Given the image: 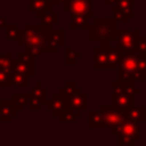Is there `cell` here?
<instances>
[{"label": "cell", "instance_id": "cell-14", "mask_svg": "<svg viewBox=\"0 0 146 146\" xmlns=\"http://www.w3.org/2000/svg\"><path fill=\"white\" fill-rule=\"evenodd\" d=\"M18 109L15 108L13 100H8V99H4V100L0 101V121L3 123H9L12 122L15 117L18 115Z\"/></svg>", "mask_w": 146, "mask_h": 146}, {"label": "cell", "instance_id": "cell-23", "mask_svg": "<svg viewBox=\"0 0 146 146\" xmlns=\"http://www.w3.org/2000/svg\"><path fill=\"white\" fill-rule=\"evenodd\" d=\"M77 88H78L77 87V83H76L74 81H67V82H64V85L59 88V92L58 94L63 99L69 100V99L74 95V92L77 91Z\"/></svg>", "mask_w": 146, "mask_h": 146}, {"label": "cell", "instance_id": "cell-31", "mask_svg": "<svg viewBox=\"0 0 146 146\" xmlns=\"http://www.w3.org/2000/svg\"><path fill=\"white\" fill-rule=\"evenodd\" d=\"M139 67H140V72L146 77V54H140Z\"/></svg>", "mask_w": 146, "mask_h": 146}, {"label": "cell", "instance_id": "cell-17", "mask_svg": "<svg viewBox=\"0 0 146 146\" xmlns=\"http://www.w3.org/2000/svg\"><path fill=\"white\" fill-rule=\"evenodd\" d=\"M87 127L90 129L92 128H105L103 122V113L100 109L87 111Z\"/></svg>", "mask_w": 146, "mask_h": 146}, {"label": "cell", "instance_id": "cell-25", "mask_svg": "<svg viewBox=\"0 0 146 146\" xmlns=\"http://www.w3.org/2000/svg\"><path fill=\"white\" fill-rule=\"evenodd\" d=\"M12 100H13V103H14L15 108L18 109V111H23V109L26 108V105H28L30 94H14Z\"/></svg>", "mask_w": 146, "mask_h": 146}, {"label": "cell", "instance_id": "cell-29", "mask_svg": "<svg viewBox=\"0 0 146 146\" xmlns=\"http://www.w3.org/2000/svg\"><path fill=\"white\" fill-rule=\"evenodd\" d=\"M111 9V13H113V18L117 21V22H122V23H128L129 18H127L126 15L123 14V13L121 12V10L118 9V8L115 7V5H111L110 7Z\"/></svg>", "mask_w": 146, "mask_h": 146}, {"label": "cell", "instance_id": "cell-19", "mask_svg": "<svg viewBox=\"0 0 146 146\" xmlns=\"http://www.w3.org/2000/svg\"><path fill=\"white\" fill-rule=\"evenodd\" d=\"M53 1L51 0H30V12H33L36 14L45 12V10L53 8Z\"/></svg>", "mask_w": 146, "mask_h": 146}, {"label": "cell", "instance_id": "cell-32", "mask_svg": "<svg viewBox=\"0 0 146 146\" xmlns=\"http://www.w3.org/2000/svg\"><path fill=\"white\" fill-rule=\"evenodd\" d=\"M7 27V18H0V30Z\"/></svg>", "mask_w": 146, "mask_h": 146}, {"label": "cell", "instance_id": "cell-8", "mask_svg": "<svg viewBox=\"0 0 146 146\" xmlns=\"http://www.w3.org/2000/svg\"><path fill=\"white\" fill-rule=\"evenodd\" d=\"M99 109L103 113V122L105 128H114L124 121V111L113 105H100Z\"/></svg>", "mask_w": 146, "mask_h": 146}, {"label": "cell", "instance_id": "cell-10", "mask_svg": "<svg viewBox=\"0 0 146 146\" xmlns=\"http://www.w3.org/2000/svg\"><path fill=\"white\" fill-rule=\"evenodd\" d=\"M64 12L73 14H83L86 17H94L92 1L91 0H67L64 3Z\"/></svg>", "mask_w": 146, "mask_h": 146}, {"label": "cell", "instance_id": "cell-9", "mask_svg": "<svg viewBox=\"0 0 146 146\" xmlns=\"http://www.w3.org/2000/svg\"><path fill=\"white\" fill-rule=\"evenodd\" d=\"M46 100H48V88L44 87L40 81H37L31 90L28 109L31 111H40L42 109V105H45Z\"/></svg>", "mask_w": 146, "mask_h": 146}, {"label": "cell", "instance_id": "cell-1", "mask_svg": "<svg viewBox=\"0 0 146 146\" xmlns=\"http://www.w3.org/2000/svg\"><path fill=\"white\" fill-rule=\"evenodd\" d=\"M51 26H46L42 23H37V25L27 23L23 26L19 36L15 40L17 45L35 58H37L42 53H45L46 36Z\"/></svg>", "mask_w": 146, "mask_h": 146}, {"label": "cell", "instance_id": "cell-34", "mask_svg": "<svg viewBox=\"0 0 146 146\" xmlns=\"http://www.w3.org/2000/svg\"><path fill=\"white\" fill-rule=\"evenodd\" d=\"M51 1H53V5H59V4H62V3H66L67 0H51Z\"/></svg>", "mask_w": 146, "mask_h": 146}, {"label": "cell", "instance_id": "cell-7", "mask_svg": "<svg viewBox=\"0 0 146 146\" xmlns=\"http://www.w3.org/2000/svg\"><path fill=\"white\" fill-rule=\"evenodd\" d=\"M13 71H17L21 73H25L27 76H35L36 69H35V56L31 55L30 53L23 50V53L17 54L15 58H13L12 63Z\"/></svg>", "mask_w": 146, "mask_h": 146}, {"label": "cell", "instance_id": "cell-2", "mask_svg": "<svg viewBox=\"0 0 146 146\" xmlns=\"http://www.w3.org/2000/svg\"><path fill=\"white\" fill-rule=\"evenodd\" d=\"M111 96H110V105L121 109L122 111H127L133 106L135 95L141 92V88L136 87L135 82H127V81L117 80L111 82Z\"/></svg>", "mask_w": 146, "mask_h": 146}, {"label": "cell", "instance_id": "cell-20", "mask_svg": "<svg viewBox=\"0 0 146 146\" xmlns=\"http://www.w3.org/2000/svg\"><path fill=\"white\" fill-rule=\"evenodd\" d=\"M90 17H86L83 14H73L71 13V26L69 27L72 30H77V28H86L90 26Z\"/></svg>", "mask_w": 146, "mask_h": 146}, {"label": "cell", "instance_id": "cell-5", "mask_svg": "<svg viewBox=\"0 0 146 146\" xmlns=\"http://www.w3.org/2000/svg\"><path fill=\"white\" fill-rule=\"evenodd\" d=\"M110 133L117 136V144L119 146H131L140 140V123L124 118L119 126L110 128Z\"/></svg>", "mask_w": 146, "mask_h": 146}, {"label": "cell", "instance_id": "cell-15", "mask_svg": "<svg viewBox=\"0 0 146 146\" xmlns=\"http://www.w3.org/2000/svg\"><path fill=\"white\" fill-rule=\"evenodd\" d=\"M46 110L53 113L54 117L58 118V115L64 110L66 108H68V103H67L66 99H63L59 94H55L51 99H48L45 103Z\"/></svg>", "mask_w": 146, "mask_h": 146}, {"label": "cell", "instance_id": "cell-26", "mask_svg": "<svg viewBox=\"0 0 146 146\" xmlns=\"http://www.w3.org/2000/svg\"><path fill=\"white\" fill-rule=\"evenodd\" d=\"M64 53H66V56H64V63H66L67 66H73V64H76V62L82 56L80 51H77L76 49H73V48H68V46L64 48Z\"/></svg>", "mask_w": 146, "mask_h": 146}, {"label": "cell", "instance_id": "cell-28", "mask_svg": "<svg viewBox=\"0 0 146 146\" xmlns=\"http://www.w3.org/2000/svg\"><path fill=\"white\" fill-rule=\"evenodd\" d=\"M21 33V30L15 23L12 25H7V32H5V38L7 40H17L18 36Z\"/></svg>", "mask_w": 146, "mask_h": 146}, {"label": "cell", "instance_id": "cell-22", "mask_svg": "<svg viewBox=\"0 0 146 146\" xmlns=\"http://www.w3.org/2000/svg\"><path fill=\"white\" fill-rule=\"evenodd\" d=\"M12 85L13 86H18V87H23L27 88L30 87V76L21 73L17 71L12 72Z\"/></svg>", "mask_w": 146, "mask_h": 146}, {"label": "cell", "instance_id": "cell-6", "mask_svg": "<svg viewBox=\"0 0 146 146\" xmlns=\"http://www.w3.org/2000/svg\"><path fill=\"white\" fill-rule=\"evenodd\" d=\"M140 36H141V31L140 30L128 31V30H118L117 28L113 32L111 37L109 38V41L111 42V45L117 46L122 53L133 51Z\"/></svg>", "mask_w": 146, "mask_h": 146}, {"label": "cell", "instance_id": "cell-12", "mask_svg": "<svg viewBox=\"0 0 146 146\" xmlns=\"http://www.w3.org/2000/svg\"><path fill=\"white\" fill-rule=\"evenodd\" d=\"M67 103H68L69 108L73 109L78 117H81L83 111L87 110V95L83 94L80 87L77 88L74 95H73L69 100H67Z\"/></svg>", "mask_w": 146, "mask_h": 146}, {"label": "cell", "instance_id": "cell-13", "mask_svg": "<svg viewBox=\"0 0 146 146\" xmlns=\"http://www.w3.org/2000/svg\"><path fill=\"white\" fill-rule=\"evenodd\" d=\"M94 53V69L96 71H108V49L104 44H99V46H95L92 50Z\"/></svg>", "mask_w": 146, "mask_h": 146}, {"label": "cell", "instance_id": "cell-4", "mask_svg": "<svg viewBox=\"0 0 146 146\" xmlns=\"http://www.w3.org/2000/svg\"><path fill=\"white\" fill-rule=\"evenodd\" d=\"M117 23L114 18H94L87 27V40L96 42L109 40L117 30Z\"/></svg>", "mask_w": 146, "mask_h": 146}, {"label": "cell", "instance_id": "cell-16", "mask_svg": "<svg viewBox=\"0 0 146 146\" xmlns=\"http://www.w3.org/2000/svg\"><path fill=\"white\" fill-rule=\"evenodd\" d=\"M124 118L133 119V121L139 122V123H145L146 122V106H132L129 110L124 111Z\"/></svg>", "mask_w": 146, "mask_h": 146}, {"label": "cell", "instance_id": "cell-18", "mask_svg": "<svg viewBox=\"0 0 146 146\" xmlns=\"http://www.w3.org/2000/svg\"><path fill=\"white\" fill-rule=\"evenodd\" d=\"M35 17L40 19V23L46 26H53L59 22V14L56 12H53V8L40 13V14H36Z\"/></svg>", "mask_w": 146, "mask_h": 146}, {"label": "cell", "instance_id": "cell-24", "mask_svg": "<svg viewBox=\"0 0 146 146\" xmlns=\"http://www.w3.org/2000/svg\"><path fill=\"white\" fill-rule=\"evenodd\" d=\"M12 72L13 68L8 67H0V88L12 87Z\"/></svg>", "mask_w": 146, "mask_h": 146}, {"label": "cell", "instance_id": "cell-11", "mask_svg": "<svg viewBox=\"0 0 146 146\" xmlns=\"http://www.w3.org/2000/svg\"><path fill=\"white\" fill-rule=\"evenodd\" d=\"M64 38H66L64 30H53V28H50L48 32V36H46L45 53H58L59 49L64 48Z\"/></svg>", "mask_w": 146, "mask_h": 146}, {"label": "cell", "instance_id": "cell-21", "mask_svg": "<svg viewBox=\"0 0 146 146\" xmlns=\"http://www.w3.org/2000/svg\"><path fill=\"white\" fill-rule=\"evenodd\" d=\"M133 3H135V0H117L115 4H113V5H115V7L118 8V9L121 10L127 18L131 19V18L135 17Z\"/></svg>", "mask_w": 146, "mask_h": 146}, {"label": "cell", "instance_id": "cell-27", "mask_svg": "<svg viewBox=\"0 0 146 146\" xmlns=\"http://www.w3.org/2000/svg\"><path fill=\"white\" fill-rule=\"evenodd\" d=\"M77 118H78V115L76 114V111L69 108V106L66 108L58 115V121L60 122V123H74Z\"/></svg>", "mask_w": 146, "mask_h": 146}, {"label": "cell", "instance_id": "cell-33", "mask_svg": "<svg viewBox=\"0 0 146 146\" xmlns=\"http://www.w3.org/2000/svg\"><path fill=\"white\" fill-rule=\"evenodd\" d=\"M117 0H105V5L106 7H111L113 4H115Z\"/></svg>", "mask_w": 146, "mask_h": 146}, {"label": "cell", "instance_id": "cell-3", "mask_svg": "<svg viewBox=\"0 0 146 146\" xmlns=\"http://www.w3.org/2000/svg\"><path fill=\"white\" fill-rule=\"evenodd\" d=\"M140 54L135 51H124L122 53L121 60H119L117 73L118 80L127 81V82H145L146 77L140 72L139 67Z\"/></svg>", "mask_w": 146, "mask_h": 146}, {"label": "cell", "instance_id": "cell-30", "mask_svg": "<svg viewBox=\"0 0 146 146\" xmlns=\"http://www.w3.org/2000/svg\"><path fill=\"white\" fill-rule=\"evenodd\" d=\"M135 53L137 54H146V35H141L136 44V48H135Z\"/></svg>", "mask_w": 146, "mask_h": 146}]
</instances>
